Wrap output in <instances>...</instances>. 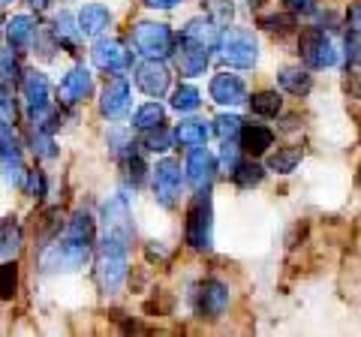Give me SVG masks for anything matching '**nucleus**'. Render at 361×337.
<instances>
[{"mask_svg":"<svg viewBox=\"0 0 361 337\" xmlns=\"http://www.w3.org/2000/svg\"><path fill=\"white\" fill-rule=\"evenodd\" d=\"M175 46H178V37L163 21H135L130 30V49L139 58L166 61L175 54Z\"/></svg>","mask_w":361,"mask_h":337,"instance_id":"nucleus-1","label":"nucleus"},{"mask_svg":"<svg viewBox=\"0 0 361 337\" xmlns=\"http://www.w3.org/2000/svg\"><path fill=\"white\" fill-rule=\"evenodd\" d=\"M184 241L193 250H211L214 247V205H211V187L196 190L193 202L187 208L184 223Z\"/></svg>","mask_w":361,"mask_h":337,"instance_id":"nucleus-2","label":"nucleus"},{"mask_svg":"<svg viewBox=\"0 0 361 337\" xmlns=\"http://www.w3.org/2000/svg\"><path fill=\"white\" fill-rule=\"evenodd\" d=\"M217 51H220V61L235 66V70H253L259 63V39L247 27H223Z\"/></svg>","mask_w":361,"mask_h":337,"instance_id":"nucleus-3","label":"nucleus"},{"mask_svg":"<svg viewBox=\"0 0 361 337\" xmlns=\"http://www.w3.org/2000/svg\"><path fill=\"white\" fill-rule=\"evenodd\" d=\"M127 253L130 247L97 241V283L103 289V295L121 292L123 280H127Z\"/></svg>","mask_w":361,"mask_h":337,"instance_id":"nucleus-4","label":"nucleus"},{"mask_svg":"<svg viewBox=\"0 0 361 337\" xmlns=\"http://www.w3.org/2000/svg\"><path fill=\"white\" fill-rule=\"evenodd\" d=\"M151 184H154V199H157V205L166 208V211H172V208H178L180 193H184L187 172L180 168L178 160L166 157V160H160V163L151 168Z\"/></svg>","mask_w":361,"mask_h":337,"instance_id":"nucleus-5","label":"nucleus"},{"mask_svg":"<svg viewBox=\"0 0 361 337\" xmlns=\"http://www.w3.org/2000/svg\"><path fill=\"white\" fill-rule=\"evenodd\" d=\"M99 238H111L121 244H133L135 226L130 214V202L123 196H109L99 208Z\"/></svg>","mask_w":361,"mask_h":337,"instance_id":"nucleus-6","label":"nucleus"},{"mask_svg":"<svg viewBox=\"0 0 361 337\" xmlns=\"http://www.w3.org/2000/svg\"><path fill=\"white\" fill-rule=\"evenodd\" d=\"M298 51H301V61L307 63L310 70H331V66H337V61H341V51H337L331 37L322 27L301 30Z\"/></svg>","mask_w":361,"mask_h":337,"instance_id":"nucleus-7","label":"nucleus"},{"mask_svg":"<svg viewBox=\"0 0 361 337\" xmlns=\"http://www.w3.org/2000/svg\"><path fill=\"white\" fill-rule=\"evenodd\" d=\"M21 99H25L27 121L39 118L42 111L51 109V82L42 70H37V66H30V70L21 73Z\"/></svg>","mask_w":361,"mask_h":337,"instance_id":"nucleus-8","label":"nucleus"},{"mask_svg":"<svg viewBox=\"0 0 361 337\" xmlns=\"http://www.w3.org/2000/svg\"><path fill=\"white\" fill-rule=\"evenodd\" d=\"M90 61L97 70L109 75H123L133 66V51L115 37H97L94 49H90Z\"/></svg>","mask_w":361,"mask_h":337,"instance_id":"nucleus-9","label":"nucleus"},{"mask_svg":"<svg viewBox=\"0 0 361 337\" xmlns=\"http://www.w3.org/2000/svg\"><path fill=\"white\" fill-rule=\"evenodd\" d=\"M229 301H232V292L217 277L202 280L199 289L193 292V305H196V313L202 319H220L226 313V307H229Z\"/></svg>","mask_w":361,"mask_h":337,"instance_id":"nucleus-10","label":"nucleus"},{"mask_svg":"<svg viewBox=\"0 0 361 337\" xmlns=\"http://www.w3.org/2000/svg\"><path fill=\"white\" fill-rule=\"evenodd\" d=\"M0 172H4V181L9 187H25V178H27L25 148H21L13 127H6L4 136H0Z\"/></svg>","mask_w":361,"mask_h":337,"instance_id":"nucleus-11","label":"nucleus"},{"mask_svg":"<svg viewBox=\"0 0 361 337\" xmlns=\"http://www.w3.org/2000/svg\"><path fill=\"white\" fill-rule=\"evenodd\" d=\"M94 97V75L85 63H75L70 73L61 78L58 85V99L61 106H78V103H87Z\"/></svg>","mask_w":361,"mask_h":337,"instance_id":"nucleus-12","label":"nucleus"},{"mask_svg":"<svg viewBox=\"0 0 361 337\" xmlns=\"http://www.w3.org/2000/svg\"><path fill=\"white\" fill-rule=\"evenodd\" d=\"M208 94L217 106L223 109H238L244 103H250V94H247V85L241 75H232V73H217L208 85Z\"/></svg>","mask_w":361,"mask_h":337,"instance_id":"nucleus-13","label":"nucleus"},{"mask_svg":"<svg viewBox=\"0 0 361 337\" xmlns=\"http://www.w3.org/2000/svg\"><path fill=\"white\" fill-rule=\"evenodd\" d=\"M133 106V94H130V82L123 75H115L111 82L99 91V115L106 121H121Z\"/></svg>","mask_w":361,"mask_h":337,"instance_id":"nucleus-14","label":"nucleus"},{"mask_svg":"<svg viewBox=\"0 0 361 337\" xmlns=\"http://www.w3.org/2000/svg\"><path fill=\"white\" fill-rule=\"evenodd\" d=\"M184 172H187V184L193 190H208L211 181L217 178L220 166H217V157H214L205 145L202 148H190L187 154V163H184Z\"/></svg>","mask_w":361,"mask_h":337,"instance_id":"nucleus-15","label":"nucleus"},{"mask_svg":"<svg viewBox=\"0 0 361 337\" xmlns=\"http://www.w3.org/2000/svg\"><path fill=\"white\" fill-rule=\"evenodd\" d=\"M133 78H135V87H139L142 94H148L151 99H160L169 91V85H172V73H169V66L163 61H148V58L135 66Z\"/></svg>","mask_w":361,"mask_h":337,"instance_id":"nucleus-16","label":"nucleus"},{"mask_svg":"<svg viewBox=\"0 0 361 337\" xmlns=\"http://www.w3.org/2000/svg\"><path fill=\"white\" fill-rule=\"evenodd\" d=\"M172 61H175V66H178V73H180V75L199 78V75H205L208 63H211V49L196 46V42H190V39H184V37H178V46H175Z\"/></svg>","mask_w":361,"mask_h":337,"instance_id":"nucleus-17","label":"nucleus"},{"mask_svg":"<svg viewBox=\"0 0 361 337\" xmlns=\"http://www.w3.org/2000/svg\"><path fill=\"white\" fill-rule=\"evenodd\" d=\"M4 37H6L9 49H16L18 54H25V51L33 49V42H37V37H39V21L33 16H27V13L13 16L4 25Z\"/></svg>","mask_w":361,"mask_h":337,"instance_id":"nucleus-18","label":"nucleus"},{"mask_svg":"<svg viewBox=\"0 0 361 337\" xmlns=\"http://www.w3.org/2000/svg\"><path fill=\"white\" fill-rule=\"evenodd\" d=\"M51 37L58 39V46L66 49L70 54H78V49H82V27H78V16H73L70 9H61V13L51 16Z\"/></svg>","mask_w":361,"mask_h":337,"instance_id":"nucleus-19","label":"nucleus"},{"mask_svg":"<svg viewBox=\"0 0 361 337\" xmlns=\"http://www.w3.org/2000/svg\"><path fill=\"white\" fill-rule=\"evenodd\" d=\"M111 21H115V16H111V9L106 4H85L78 9V27H82V33L87 39L103 37V33L111 27Z\"/></svg>","mask_w":361,"mask_h":337,"instance_id":"nucleus-20","label":"nucleus"},{"mask_svg":"<svg viewBox=\"0 0 361 337\" xmlns=\"http://www.w3.org/2000/svg\"><path fill=\"white\" fill-rule=\"evenodd\" d=\"M178 37H184L190 42H196V46H205V49H217V42H220V27H217V21H214L211 16H196V18H190L184 27H180Z\"/></svg>","mask_w":361,"mask_h":337,"instance_id":"nucleus-21","label":"nucleus"},{"mask_svg":"<svg viewBox=\"0 0 361 337\" xmlns=\"http://www.w3.org/2000/svg\"><path fill=\"white\" fill-rule=\"evenodd\" d=\"M145 148H142V142H133L127 151H123L118 160H121V172H123V178L133 184V190L135 187H142L145 184V178H148V163H145V154H142Z\"/></svg>","mask_w":361,"mask_h":337,"instance_id":"nucleus-22","label":"nucleus"},{"mask_svg":"<svg viewBox=\"0 0 361 337\" xmlns=\"http://www.w3.org/2000/svg\"><path fill=\"white\" fill-rule=\"evenodd\" d=\"M274 148V130L265 127V123H244L241 130V151H247L250 157H262Z\"/></svg>","mask_w":361,"mask_h":337,"instance_id":"nucleus-23","label":"nucleus"},{"mask_svg":"<svg viewBox=\"0 0 361 337\" xmlns=\"http://www.w3.org/2000/svg\"><path fill=\"white\" fill-rule=\"evenodd\" d=\"M25 247V232H21L16 217H4L0 220V262L16 259Z\"/></svg>","mask_w":361,"mask_h":337,"instance_id":"nucleus-24","label":"nucleus"},{"mask_svg":"<svg viewBox=\"0 0 361 337\" xmlns=\"http://www.w3.org/2000/svg\"><path fill=\"white\" fill-rule=\"evenodd\" d=\"M208 136H211V127L199 118H187L175 127V142L180 148H202V145H208Z\"/></svg>","mask_w":361,"mask_h":337,"instance_id":"nucleus-25","label":"nucleus"},{"mask_svg":"<svg viewBox=\"0 0 361 337\" xmlns=\"http://www.w3.org/2000/svg\"><path fill=\"white\" fill-rule=\"evenodd\" d=\"M277 85L292 97H307L313 87V78L307 70H301V66H283V70L277 73Z\"/></svg>","mask_w":361,"mask_h":337,"instance_id":"nucleus-26","label":"nucleus"},{"mask_svg":"<svg viewBox=\"0 0 361 337\" xmlns=\"http://www.w3.org/2000/svg\"><path fill=\"white\" fill-rule=\"evenodd\" d=\"M130 127L135 133H148V130H157V127H166V109L157 103V99H151V103H145L133 111V121Z\"/></svg>","mask_w":361,"mask_h":337,"instance_id":"nucleus-27","label":"nucleus"},{"mask_svg":"<svg viewBox=\"0 0 361 337\" xmlns=\"http://www.w3.org/2000/svg\"><path fill=\"white\" fill-rule=\"evenodd\" d=\"M298 163H301V148H295V145H286V148H277L274 154L268 157V172L289 175V172H295Z\"/></svg>","mask_w":361,"mask_h":337,"instance_id":"nucleus-28","label":"nucleus"},{"mask_svg":"<svg viewBox=\"0 0 361 337\" xmlns=\"http://www.w3.org/2000/svg\"><path fill=\"white\" fill-rule=\"evenodd\" d=\"M250 109L256 118H277L280 109H283V99L277 91H259L250 97Z\"/></svg>","mask_w":361,"mask_h":337,"instance_id":"nucleus-29","label":"nucleus"},{"mask_svg":"<svg viewBox=\"0 0 361 337\" xmlns=\"http://www.w3.org/2000/svg\"><path fill=\"white\" fill-rule=\"evenodd\" d=\"M30 151L37 160H58V142H54V133H42V130H30Z\"/></svg>","mask_w":361,"mask_h":337,"instance_id":"nucleus-30","label":"nucleus"},{"mask_svg":"<svg viewBox=\"0 0 361 337\" xmlns=\"http://www.w3.org/2000/svg\"><path fill=\"white\" fill-rule=\"evenodd\" d=\"M202 106V94L196 85H178L172 91V109L180 111V115H190V111H196Z\"/></svg>","mask_w":361,"mask_h":337,"instance_id":"nucleus-31","label":"nucleus"},{"mask_svg":"<svg viewBox=\"0 0 361 337\" xmlns=\"http://www.w3.org/2000/svg\"><path fill=\"white\" fill-rule=\"evenodd\" d=\"M241 130H244V121L232 111H223V115L214 118V133L220 136V142H241Z\"/></svg>","mask_w":361,"mask_h":337,"instance_id":"nucleus-32","label":"nucleus"},{"mask_svg":"<svg viewBox=\"0 0 361 337\" xmlns=\"http://www.w3.org/2000/svg\"><path fill=\"white\" fill-rule=\"evenodd\" d=\"M232 178H235V184H238L241 190H253V187H259V184H262V178H265V168L259 166V163H253V160H241L238 172H235Z\"/></svg>","mask_w":361,"mask_h":337,"instance_id":"nucleus-33","label":"nucleus"},{"mask_svg":"<svg viewBox=\"0 0 361 337\" xmlns=\"http://www.w3.org/2000/svg\"><path fill=\"white\" fill-rule=\"evenodd\" d=\"M172 142H175V133H169L166 127L142 133V148L151 151V154H166L169 148H172Z\"/></svg>","mask_w":361,"mask_h":337,"instance_id":"nucleus-34","label":"nucleus"},{"mask_svg":"<svg viewBox=\"0 0 361 337\" xmlns=\"http://www.w3.org/2000/svg\"><path fill=\"white\" fill-rule=\"evenodd\" d=\"M21 63H18V51L16 49H0V82L13 85V82H21Z\"/></svg>","mask_w":361,"mask_h":337,"instance_id":"nucleus-35","label":"nucleus"},{"mask_svg":"<svg viewBox=\"0 0 361 337\" xmlns=\"http://www.w3.org/2000/svg\"><path fill=\"white\" fill-rule=\"evenodd\" d=\"M16 121H18V99L13 94V87L6 82H0V123L16 127Z\"/></svg>","mask_w":361,"mask_h":337,"instance_id":"nucleus-36","label":"nucleus"},{"mask_svg":"<svg viewBox=\"0 0 361 337\" xmlns=\"http://www.w3.org/2000/svg\"><path fill=\"white\" fill-rule=\"evenodd\" d=\"M18 289V265L16 259L0 262V298H13Z\"/></svg>","mask_w":361,"mask_h":337,"instance_id":"nucleus-37","label":"nucleus"},{"mask_svg":"<svg viewBox=\"0 0 361 337\" xmlns=\"http://www.w3.org/2000/svg\"><path fill=\"white\" fill-rule=\"evenodd\" d=\"M217 166H220L223 175H235V172H238V166H241V148H238V145H235V142H223Z\"/></svg>","mask_w":361,"mask_h":337,"instance_id":"nucleus-38","label":"nucleus"},{"mask_svg":"<svg viewBox=\"0 0 361 337\" xmlns=\"http://www.w3.org/2000/svg\"><path fill=\"white\" fill-rule=\"evenodd\" d=\"M133 142H135V139L130 136V130H127V127H111V130H109V136H106V145H109V151L115 154V157H121L123 151L130 148Z\"/></svg>","mask_w":361,"mask_h":337,"instance_id":"nucleus-39","label":"nucleus"},{"mask_svg":"<svg viewBox=\"0 0 361 337\" xmlns=\"http://www.w3.org/2000/svg\"><path fill=\"white\" fill-rule=\"evenodd\" d=\"M25 190H27V196H33V199H42L45 193H49V178H45L42 168H33V172H27Z\"/></svg>","mask_w":361,"mask_h":337,"instance_id":"nucleus-40","label":"nucleus"},{"mask_svg":"<svg viewBox=\"0 0 361 337\" xmlns=\"http://www.w3.org/2000/svg\"><path fill=\"white\" fill-rule=\"evenodd\" d=\"M208 9H211V18L217 25H229L232 18V0H208Z\"/></svg>","mask_w":361,"mask_h":337,"instance_id":"nucleus-41","label":"nucleus"},{"mask_svg":"<svg viewBox=\"0 0 361 337\" xmlns=\"http://www.w3.org/2000/svg\"><path fill=\"white\" fill-rule=\"evenodd\" d=\"M346 54H349V61L361 66V30H349V37H346Z\"/></svg>","mask_w":361,"mask_h":337,"instance_id":"nucleus-42","label":"nucleus"},{"mask_svg":"<svg viewBox=\"0 0 361 337\" xmlns=\"http://www.w3.org/2000/svg\"><path fill=\"white\" fill-rule=\"evenodd\" d=\"M262 27L265 30H271V33H283V30H289L292 27V18H283V16H268V18H262Z\"/></svg>","mask_w":361,"mask_h":337,"instance_id":"nucleus-43","label":"nucleus"},{"mask_svg":"<svg viewBox=\"0 0 361 337\" xmlns=\"http://www.w3.org/2000/svg\"><path fill=\"white\" fill-rule=\"evenodd\" d=\"M283 6L289 9V13H295V16H307L316 9V0H283Z\"/></svg>","mask_w":361,"mask_h":337,"instance_id":"nucleus-44","label":"nucleus"},{"mask_svg":"<svg viewBox=\"0 0 361 337\" xmlns=\"http://www.w3.org/2000/svg\"><path fill=\"white\" fill-rule=\"evenodd\" d=\"M180 0H142V6L148 9H160V13H169V9H175Z\"/></svg>","mask_w":361,"mask_h":337,"instance_id":"nucleus-45","label":"nucleus"},{"mask_svg":"<svg viewBox=\"0 0 361 337\" xmlns=\"http://www.w3.org/2000/svg\"><path fill=\"white\" fill-rule=\"evenodd\" d=\"M346 87H349V94H353L355 99H361V73H353L346 78Z\"/></svg>","mask_w":361,"mask_h":337,"instance_id":"nucleus-46","label":"nucleus"},{"mask_svg":"<svg viewBox=\"0 0 361 337\" xmlns=\"http://www.w3.org/2000/svg\"><path fill=\"white\" fill-rule=\"evenodd\" d=\"M349 25H353L349 30H361V4L353 9V16H349Z\"/></svg>","mask_w":361,"mask_h":337,"instance_id":"nucleus-47","label":"nucleus"},{"mask_svg":"<svg viewBox=\"0 0 361 337\" xmlns=\"http://www.w3.org/2000/svg\"><path fill=\"white\" fill-rule=\"evenodd\" d=\"M27 4H30V9H37V13H42V9H49L51 0H27Z\"/></svg>","mask_w":361,"mask_h":337,"instance_id":"nucleus-48","label":"nucleus"},{"mask_svg":"<svg viewBox=\"0 0 361 337\" xmlns=\"http://www.w3.org/2000/svg\"><path fill=\"white\" fill-rule=\"evenodd\" d=\"M9 4H16V0H0V9H6Z\"/></svg>","mask_w":361,"mask_h":337,"instance_id":"nucleus-49","label":"nucleus"}]
</instances>
